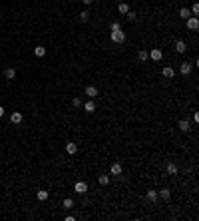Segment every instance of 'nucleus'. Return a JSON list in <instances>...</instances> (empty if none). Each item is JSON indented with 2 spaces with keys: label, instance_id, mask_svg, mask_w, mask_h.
Returning <instances> with one entry per match:
<instances>
[{
  "label": "nucleus",
  "instance_id": "nucleus-17",
  "mask_svg": "<svg viewBox=\"0 0 199 221\" xmlns=\"http://www.w3.org/2000/svg\"><path fill=\"white\" fill-rule=\"evenodd\" d=\"M48 191H46V189H40V191H38V193H36V197L38 199H40V201H46V199H48Z\"/></svg>",
  "mask_w": 199,
  "mask_h": 221
},
{
  "label": "nucleus",
  "instance_id": "nucleus-15",
  "mask_svg": "<svg viewBox=\"0 0 199 221\" xmlns=\"http://www.w3.org/2000/svg\"><path fill=\"white\" fill-rule=\"evenodd\" d=\"M34 54H36L38 58H44L46 56V48L44 46H36V48H34Z\"/></svg>",
  "mask_w": 199,
  "mask_h": 221
},
{
  "label": "nucleus",
  "instance_id": "nucleus-20",
  "mask_svg": "<svg viewBox=\"0 0 199 221\" xmlns=\"http://www.w3.org/2000/svg\"><path fill=\"white\" fill-rule=\"evenodd\" d=\"M62 205H64V209H70V207H74V199H72V197H66L64 201H62Z\"/></svg>",
  "mask_w": 199,
  "mask_h": 221
},
{
  "label": "nucleus",
  "instance_id": "nucleus-7",
  "mask_svg": "<svg viewBox=\"0 0 199 221\" xmlns=\"http://www.w3.org/2000/svg\"><path fill=\"white\" fill-rule=\"evenodd\" d=\"M175 50L179 54H185V50H187V44H185L183 40H175Z\"/></svg>",
  "mask_w": 199,
  "mask_h": 221
},
{
  "label": "nucleus",
  "instance_id": "nucleus-18",
  "mask_svg": "<svg viewBox=\"0 0 199 221\" xmlns=\"http://www.w3.org/2000/svg\"><path fill=\"white\" fill-rule=\"evenodd\" d=\"M157 197H163V199H169V197H171V191H169L167 187H163L161 191H159V193H157Z\"/></svg>",
  "mask_w": 199,
  "mask_h": 221
},
{
  "label": "nucleus",
  "instance_id": "nucleus-1",
  "mask_svg": "<svg viewBox=\"0 0 199 221\" xmlns=\"http://www.w3.org/2000/svg\"><path fill=\"white\" fill-rule=\"evenodd\" d=\"M109 36H112V42H116V44H121V42H125V32H124V30H113Z\"/></svg>",
  "mask_w": 199,
  "mask_h": 221
},
{
  "label": "nucleus",
  "instance_id": "nucleus-2",
  "mask_svg": "<svg viewBox=\"0 0 199 221\" xmlns=\"http://www.w3.org/2000/svg\"><path fill=\"white\" fill-rule=\"evenodd\" d=\"M74 189H76V193L84 195V193H86V191H88V183H86V181H76Z\"/></svg>",
  "mask_w": 199,
  "mask_h": 221
},
{
  "label": "nucleus",
  "instance_id": "nucleus-10",
  "mask_svg": "<svg viewBox=\"0 0 199 221\" xmlns=\"http://www.w3.org/2000/svg\"><path fill=\"white\" fill-rule=\"evenodd\" d=\"M191 64H187V62H183V64H181V66H179V72H181V74H183V76H187L189 74V72H191Z\"/></svg>",
  "mask_w": 199,
  "mask_h": 221
},
{
  "label": "nucleus",
  "instance_id": "nucleus-12",
  "mask_svg": "<svg viewBox=\"0 0 199 221\" xmlns=\"http://www.w3.org/2000/svg\"><path fill=\"white\" fill-rule=\"evenodd\" d=\"M4 76H6V80H14L16 78V70L14 68H6V70H4Z\"/></svg>",
  "mask_w": 199,
  "mask_h": 221
},
{
  "label": "nucleus",
  "instance_id": "nucleus-23",
  "mask_svg": "<svg viewBox=\"0 0 199 221\" xmlns=\"http://www.w3.org/2000/svg\"><path fill=\"white\" fill-rule=\"evenodd\" d=\"M179 130H181V131H189V130H191L189 124H187V120H181V122H179Z\"/></svg>",
  "mask_w": 199,
  "mask_h": 221
},
{
  "label": "nucleus",
  "instance_id": "nucleus-3",
  "mask_svg": "<svg viewBox=\"0 0 199 221\" xmlns=\"http://www.w3.org/2000/svg\"><path fill=\"white\" fill-rule=\"evenodd\" d=\"M187 28H189V30H197V28H199V18H197V16H189V18H187Z\"/></svg>",
  "mask_w": 199,
  "mask_h": 221
},
{
  "label": "nucleus",
  "instance_id": "nucleus-28",
  "mask_svg": "<svg viewBox=\"0 0 199 221\" xmlns=\"http://www.w3.org/2000/svg\"><path fill=\"white\" fill-rule=\"evenodd\" d=\"M125 16H128V20H132V22H133L135 18H137V14H135V12H132V10H129V12H128Z\"/></svg>",
  "mask_w": 199,
  "mask_h": 221
},
{
  "label": "nucleus",
  "instance_id": "nucleus-9",
  "mask_svg": "<svg viewBox=\"0 0 199 221\" xmlns=\"http://www.w3.org/2000/svg\"><path fill=\"white\" fill-rule=\"evenodd\" d=\"M10 122H12V124H22V114H20V112H12Z\"/></svg>",
  "mask_w": 199,
  "mask_h": 221
},
{
  "label": "nucleus",
  "instance_id": "nucleus-31",
  "mask_svg": "<svg viewBox=\"0 0 199 221\" xmlns=\"http://www.w3.org/2000/svg\"><path fill=\"white\" fill-rule=\"evenodd\" d=\"M4 112H6V110H4V108H2V106H0V118H2V116H4Z\"/></svg>",
  "mask_w": 199,
  "mask_h": 221
},
{
  "label": "nucleus",
  "instance_id": "nucleus-21",
  "mask_svg": "<svg viewBox=\"0 0 199 221\" xmlns=\"http://www.w3.org/2000/svg\"><path fill=\"white\" fill-rule=\"evenodd\" d=\"M179 16H181L183 20H187L189 16H191V10H187V8H181V10H179Z\"/></svg>",
  "mask_w": 199,
  "mask_h": 221
},
{
  "label": "nucleus",
  "instance_id": "nucleus-14",
  "mask_svg": "<svg viewBox=\"0 0 199 221\" xmlns=\"http://www.w3.org/2000/svg\"><path fill=\"white\" fill-rule=\"evenodd\" d=\"M117 10H120V14H128L129 12V4H125V2H121V4H117Z\"/></svg>",
  "mask_w": 199,
  "mask_h": 221
},
{
  "label": "nucleus",
  "instance_id": "nucleus-29",
  "mask_svg": "<svg viewBox=\"0 0 199 221\" xmlns=\"http://www.w3.org/2000/svg\"><path fill=\"white\" fill-rule=\"evenodd\" d=\"M191 12H193V14H199V4H193V6H191Z\"/></svg>",
  "mask_w": 199,
  "mask_h": 221
},
{
  "label": "nucleus",
  "instance_id": "nucleus-25",
  "mask_svg": "<svg viewBox=\"0 0 199 221\" xmlns=\"http://www.w3.org/2000/svg\"><path fill=\"white\" fill-rule=\"evenodd\" d=\"M98 181H100V185H108L109 183V175H100Z\"/></svg>",
  "mask_w": 199,
  "mask_h": 221
},
{
  "label": "nucleus",
  "instance_id": "nucleus-4",
  "mask_svg": "<svg viewBox=\"0 0 199 221\" xmlns=\"http://www.w3.org/2000/svg\"><path fill=\"white\" fill-rule=\"evenodd\" d=\"M149 58H151V60H153V62H159V60H161V58H163V52H161V50H159V48H153V50H151V52H149Z\"/></svg>",
  "mask_w": 199,
  "mask_h": 221
},
{
  "label": "nucleus",
  "instance_id": "nucleus-22",
  "mask_svg": "<svg viewBox=\"0 0 199 221\" xmlns=\"http://www.w3.org/2000/svg\"><path fill=\"white\" fill-rule=\"evenodd\" d=\"M145 195H147V199H149V201H155V199H157V191H155V189H149Z\"/></svg>",
  "mask_w": 199,
  "mask_h": 221
},
{
  "label": "nucleus",
  "instance_id": "nucleus-27",
  "mask_svg": "<svg viewBox=\"0 0 199 221\" xmlns=\"http://www.w3.org/2000/svg\"><path fill=\"white\" fill-rule=\"evenodd\" d=\"M72 106H74V108H80V106H82V100H80V98L76 96L74 100H72Z\"/></svg>",
  "mask_w": 199,
  "mask_h": 221
},
{
  "label": "nucleus",
  "instance_id": "nucleus-16",
  "mask_svg": "<svg viewBox=\"0 0 199 221\" xmlns=\"http://www.w3.org/2000/svg\"><path fill=\"white\" fill-rule=\"evenodd\" d=\"M177 171H179V169H177L175 163H167V173L169 175H177Z\"/></svg>",
  "mask_w": 199,
  "mask_h": 221
},
{
  "label": "nucleus",
  "instance_id": "nucleus-5",
  "mask_svg": "<svg viewBox=\"0 0 199 221\" xmlns=\"http://www.w3.org/2000/svg\"><path fill=\"white\" fill-rule=\"evenodd\" d=\"M84 92H86V96L90 98V100H94V98L98 96V88H96V86H86V90H84Z\"/></svg>",
  "mask_w": 199,
  "mask_h": 221
},
{
  "label": "nucleus",
  "instance_id": "nucleus-30",
  "mask_svg": "<svg viewBox=\"0 0 199 221\" xmlns=\"http://www.w3.org/2000/svg\"><path fill=\"white\" fill-rule=\"evenodd\" d=\"M84 4H86V6H92V2H94V0H82Z\"/></svg>",
  "mask_w": 199,
  "mask_h": 221
},
{
  "label": "nucleus",
  "instance_id": "nucleus-26",
  "mask_svg": "<svg viewBox=\"0 0 199 221\" xmlns=\"http://www.w3.org/2000/svg\"><path fill=\"white\" fill-rule=\"evenodd\" d=\"M109 30H121V24L120 22H117V20H116V22H112V24H109Z\"/></svg>",
  "mask_w": 199,
  "mask_h": 221
},
{
  "label": "nucleus",
  "instance_id": "nucleus-13",
  "mask_svg": "<svg viewBox=\"0 0 199 221\" xmlns=\"http://www.w3.org/2000/svg\"><path fill=\"white\" fill-rule=\"evenodd\" d=\"M84 106V110H86V112H96V104H94V100H90V102H86V104H82Z\"/></svg>",
  "mask_w": 199,
  "mask_h": 221
},
{
  "label": "nucleus",
  "instance_id": "nucleus-19",
  "mask_svg": "<svg viewBox=\"0 0 199 221\" xmlns=\"http://www.w3.org/2000/svg\"><path fill=\"white\" fill-rule=\"evenodd\" d=\"M137 58L141 62H145V60H149V52H147V50H139V54H137Z\"/></svg>",
  "mask_w": 199,
  "mask_h": 221
},
{
  "label": "nucleus",
  "instance_id": "nucleus-24",
  "mask_svg": "<svg viewBox=\"0 0 199 221\" xmlns=\"http://www.w3.org/2000/svg\"><path fill=\"white\" fill-rule=\"evenodd\" d=\"M80 20H82V22H88V20H90V12L82 10V12H80Z\"/></svg>",
  "mask_w": 199,
  "mask_h": 221
},
{
  "label": "nucleus",
  "instance_id": "nucleus-11",
  "mask_svg": "<svg viewBox=\"0 0 199 221\" xmlns=\"http://www.w3.org/2000/svg\"><path fill=\"white\" fill-rule=\"evenodd\" d=\"M161 74H163V78H173V76H175V70H173L171 66H165Z\"/></svg>",
  "mask_w": 199,
  "mask_h": 221
},
{
  "label": "nucleus",
  "instance_id": "nucleus-6",
  "mask_svg": "<svg viewBox=\"0 0 199 221\" xmlns=\"http://www.w3.org/2000/svg\"><path fill=\"white\" fill-rule=\"evenodd\" d=\"M121 171H124L121 163H112V167H109V173H112V175H121Z\"/></svg>",
  "mask_w": 199,
  "mask_h": 221
},
{
  "label": "nucleus",
  "instance_id": "nucleus-8",
  "mask_svg": "<svg viewBox=\"0 0 199 221\" xmlns=\"http://www.w3.org/2000/svg\"><path fill=\"white\" fill-rule=\"evenodd\" d=\"M66 151H68V154H70V155L78 154V146H76L74 142H68V143H66Z\"/></svg>",
  "mask_w": 199,
  "mask_h": 221
}]
</instances>
